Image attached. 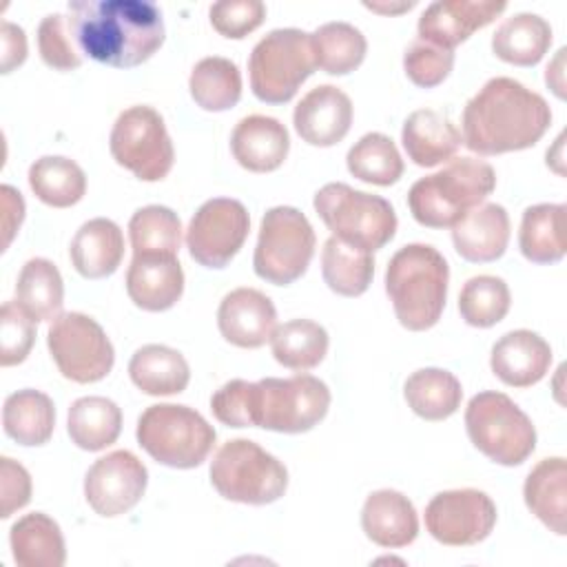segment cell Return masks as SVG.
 <instances>
[{"label": "cell", "instance_id": "cell-44", "mask_svg": "<svg viewBox=\"0 0 567 567\" xmlns=\"http://www.w3.org/2000/svg\"><path fill=\"white\" fill-rule=\"evenodd\" d=\"M35 341V321L18 301H4L0 310V363L4 368L22 363Z\"/></svg>", "mask_w": 567, "mask_h": 567}, {"label": "cell", "instance_id": "cell-14", "mask_svg": "<svg viewBox=\"0 0 567 567\" xmlns=\"http://www.w3.org/2000/svg\"><path fill=\"white\" fill-rule=\"evenodd\" d=\"M250 230L241 202L215 197L204 202L186 228V248L204 268H224L239 252Z\"/></svg>", "mask_w": 567, "mask_h": 567}, {"label": "cell", "instance_id": "cell-25", "mask_svg": "<svg viewBox=\"0 0 567 567\" xmlns=\"http://www.w3.org/2000/svg\"><path fill=\"white\" fill-rule=\"evenodd\" d=\"M401 142L416 166L430 168L452 159L463 140L447 115L432 109H419L405 117Z\"/></svg>", "mask_w": 567, "mask_h": 567}, {"label": "cell", "instance_id": "cell-52", "mask_svg": "<svg viewBox=\"0 0 567 567\" xmlns=\"http://www.w3.org/2000/svg\"><path fill=\"white\" fill-rule=\"evenodd\" d=\"M565 49H560L558 51V55H556V60L547 66V71H545V82L551 86V91L563 100L565 97V82H563V58H565Z\"/></svg>", "mask_w": 567, "mask_h": 567}, {"label": "cell", "instance_id": "cell-37", "mask_svg": "<svg viewBox=\"0 0 567 567\" xmlns=\"http://www.w3.org/2000/svg\"><path fill=\"white\" fill-rule=\"evenodd\" d=\"M29 186L42 204L69 208L84 197L86 177L73 159L62 155H44L29 166Z\"/></svg>", "mask_w": 567, "mask_h": 567}, {"label": "cell", "instance_id": "cell-34", "mask_svg": "<svg viewBox=\"0 0 567 567\" xmlns=\"http://www.w3.org/2000/svg\"><path fill=\"white\" fill-rule=\"evenodd\" d=\"M410 410L425 421H443L461 408V381L443 368H421L403 385Z\"/></svg>", "mask_w": 567, "mask_h": 567}, {"label": "cell", "instance_id": "cell-42", "mask_svg": "<svg viewBox=\"0 0 567 567\" xmlns=\"http://www.w3.org/2000/svg\"><path fill=\"white\" fill-rule=\"evenodd\" d=\"M133 255H173L182 244V221L168 206L151 204L137 208L128 221Z\"/></svg>", "mask_w": 567, "mask_h": 567}, {"label": "cell", "instance_id": "cell-32", "mask_svg": "<svg viewBox=\"0 0 567 567\" xmlns=\"http://www.w3.org/2000/svg\"><path fill=\"white\" fill-rule=\"evenodd\" d=\"M551 44V27L536 13H516L507 18L492 35V51L507 64L534 66Z\"/></svg>", "mask_w": 567, "mask_h": 567}, {"label": "cell", "instance_id": "cell-51", "mask_svg": "<svg viewBox=\"0 0 567 567\" xmlns=\"http://www.w3.org/2000/svg\"><path fill=\"white\" fill-rule=\"evenodd\" d=\"M0 195H2V210H4L2 213V228H4V248H7L11 244L16 230L20 228L22 219H24V199L9 184L0 186Z\"/></svg>", "mask_w": 567, "mask_h": 567}, {"label": "cell", "instance_id": "cell-4", "mask_svg": "<svg viewBox=\"0 0 567 567\" xmlns=\"http://www.w3.org/2000/svg\"><path fill=\"white\" fill-rule=\"evenodd\" d=\"M496 186L494 168L476 157L450 159L439 173L416 179L408 193L412 217L427 228H452L481 206Z\"/></svg>", "mask_w": 567, "mask_h": 567}, {"label": "cell", "instance_id": "cell-29", "mask_svg": "<svg viewBox=\"0 0 567 567\" xmlns=\"http://www.w3.org/2000/svg\"><path fill=\"white\" fill-rule=\"evenodd\" d=\"M9 543L20 567H62L66 560L60 525L42 512L18 518L11 525Z\"/></svg>", "mask_w": 567, "mask_h": 567}, {"label": "cell", "instance_id": "cell-30", "mask_svg": "<svg viewBox=\"0 0 567 567\" xmlns=\"http://www.w3.org/2000/svg\"><path fill=\"white\" fill-rule=\"evenodd\" d=\"M565 204H536L525 208L518 248L532 264H556L565 257Z\"/></svg>", "mask_w": 567, "mask_h": 567}, {"label": "cell", "instance_id": "cell-46", "mask_svg": "<svg viewBox=\"0 0 567 567\" xmlns=\"http://www.w3.org/2000/svg\"><path fill=\"white\" fill-rule=\"evenodd\" d=\"M38 49L47 66L58 71H71L82 64L78 47L69 33L66 18L62 13H49L38 27Z\"/></svg>", "mask_w": 567, "mask_h": 567}, {"label": "cell", "instance_id": "cell-49", "mask_svg": "<svg viewBox=\"0 0 567 567\" xmlns=\"http://www.w3.org/2000/svg\"><path fill=\"white\" fill-rule=\"evenodd\" d=\"M0 516L9 518L13 512L31 501V476L29 472L9 456L0 458Z\"/></svg>", "mask_w": 567, "mask_h": 567}, {"label": "cell", "instance_id": "cell-53", "mask_svg": "<svg viewBox=\"0 0 567 567\" xmlns=\"http://www.w3.org/2000/svg\"><path fill=\"white\" fill-rule=\"evenodd\" d=\"M416 2H399V4H381V2H365L368 9L372 11H379V13H399V11H408L412 9Z\"/></svg>", "mask_w": 567, "mask_h": 567}, {"label": "cell", "instance_id": "cell-24", "mask_svg": "<svg viewBox=\"0 0 567 567\" xmlns=\"http://www.w3.org/2000/svg\"><path fill=\"white\" fill-rule=\"evenodd\" d=\"M361 527L379 547H405L419 534V516L410 498L396 489L372 492L361 509Z\"/></svg>", "mask_w": 567, "mask_h": 567}, {"label": "cell", "instance_id": "cell-28", "mask_svg": "<svg viewBox=\"0 0 567 567\" xmlns=\"http://www.w3.org/2000/svg\"><path fill=\"white\" fill-rule=\"evenodd\" d=\"M128 377L144 394L168 396L186 390L190 368L182 352L162 343H148L131 357Z\"/></svg>", "mask_w": 567, "mask_h": 567}, {"label": "cell", "instance_id": "cell-13", "mask_svg": "<svg viewBox=\"0 0 567 567\" xmlns=\"http://www.w3.org/2000/svg\"><path fill=\"white\" fill-rule=\"evenodd\" d=\"M49 352L64 379L75 383L102 381L115 361L102 326L82 312H64L49 326Z\"/></svg>", "mask_w": 567, "mask_h": 567}, {"label": "cell", "instance_id": "cell-41", "mask_svg": "<svg viewBox=\"0 0 567 567\" xmlns=\"http://www.w3.org/2000/svg\"><path fill=\"white\" fill-rule=\"evenodd\" d=\"M348 171L368 184L390 186L403 175V159L392 142L383 133H365L354 142L346 155Z\"/></svg>", "mask_w": 567, "mask_h": 567}, {"label": "cell", "instance_id": "cell-18", "mask_svg": "<svg viewBox=\"0 0 567 567\" xmlns=\"http://www.w3.org/2000/svg\"><path fill=\"white\" fill-rule=\"evenodd\" d=\"M292 124L299 137L310 146H334L350 131L352 102L332 84L315 86L295 106Z\"/></svg>", "mask_w": 567, "mask_h": 567}, {"label": "cell", "instance_id": "cell-39", "mask_svg": "<svg viewBox=\"0 0 567 567\" xmlns=\"http://www.w3.org/2000/svg\"><path fill=\"white\" fill-rule=\"evenodd\" d=\"M188 89L195 104L204 111H228L241 97V73L233 60L210 55L193 66Z\"/></svg>", "mask_w": 567, "mask_h": 567}, {"label": "cell", "instance_id": "cell-12", "mask_svg": "<svg viewBox=\"0 0 567 567\" xmlns=\"http://www.w3.org/2000/svg\"><path fill=\"white\" fill-rule=\"evenodd\" d=\"M113 159L142 182H159L175 162V148L164 117L146 104L122 111L111 131Z\"/></svg>", "mask_w": 567, "mask_h": 567}, {"label": "cell", "instance_id": "cell-9", "mask_svg": "<svg viewBox=\"0 0 567 567\" xmlns=\"http://www.w3.org/2000/svg\"><path fill=\"white\" fill-rule=\"evenodd\" d=\"M315 210L332 237L370 252L383 248L396 233V213L388 199L343 182L321 186L315 195Z\"/></svg>", "mask_w": 567, "mask_h": 567}, {"label": "cell", "instance_id": "cell-19", "mask_svg": "<svg viewBox=\"0 0 567 567\" xmlns=\"http://www.w3.org/2000/svg\"><path fill=\"white\" fill-rule=\"evenodd\" d=\"M221 337L237 348H259L270 341L277 328V310L261 290L235 288L217 310Z\"/></svg>", "mask_w": 567, "mask_h": 567}, {"label": "cell", "instance_id": "cell-27", "mask_svg": "<svg viewBox=\"0 0 567 567\" xmlns=\"http://www.w3.org/2000/svg\"><path fill=\"white\" fill-rule=\"evenodd\" d=\"M527 509L554 534L565 536L567 520V463L563 456L543 458L523 485Z\"/></svg>", "mask_w": 567, "mask_h": 567}, {"label": "cell", "instance_id": "cell-5", "mask_svg": "<svg viewBox=\"0 0 567 567\" xmlns=\"http://www.w3.org/2000/svg\"><path fill=\"white\" fill-rule=\"evenodd\" d=\"M328 408L330 390L312 374L250 381V427L301 434L312 430L328 414Z\"/></svg>", "mask_w": 567, "mask_h": 567}, {"label": "cell", "instance_id": "cell-26", "mask_svg": "<svg viewBox=\"0 0 567 567\" xmlns=\"http://www.w3.org/2000/svg\"><path fill=\"white\" fill-rule=\"evenodd\" d=\"M69 255L73 268L84 279L111 277L124 257V235L120 226L106 217L89 219L73 235Z\"/></svg>", "mask_w": 567, "mask_h": 567}, {"label": "cell", "instance_id": "cell-31", "mask_svg": "<svg viewBox=\"0 0 567 567\" xmlns=\"http://www.w3.org/2000/svg\"><path fill=\"white\" fill-rule=\"evenodd\" d=\"M2 425L4 434L18 445H44L55 427L53 401L33 388L18 390L4 401Z\"/></svg>", "mask_w": 567, "mask_h": 567}, {"label": "cell", "instance_id": "cell-47", "mask_svg": "<svg viewBox=\"0 0 567 567\" xmlns=\"http://www.w3.org/2000/svg\"><path fill=\"white\" fill-rule=\"evenodd\" d=\"M208 16L219 35L241 40L264 22L266 4L259 0H224L210 4Z\"/></svg>", "mask_w": 567, "mask_h": 567}, {"label": "cell", "instance_id": "cell-43", "mask_svg": "<svg viewBox=\"0 0 567 567\" xmlns=\"http://www.w3.org/2000/svg\"><path fill=\"white\" fill-rule=\"evenodd\" d=\"M512 295L507 284L494 275H478L463 284L458 312L467 326L492 328L509 312Z\"/></svg>", "mask_w": 567, "mask_h": 567}, {"label": "cell", "instance_id": "cell-33", "mask_svg": "<svg viewBox=\"0 0 567 567\" xmlns=\"http://www.w3.org/2000/svg\"><path fill=\"white\" fill-rule=\"evenodd\" d=\"M66 430L80 450L100 452L117 441L122 432V410L106 396H82L69 408Z\"/></svg>", "mask_w": 567, "mask_h": 567}, {"label": "cell", "instance_id": "cell-17", "mask_svg": "<svg viewBox=\"0 0 567 567\" xmlns=\"http://www.w3.org/2000/svg\"><path fill=\"white\" fill-rule=\"evenodd\" d=\"M507 9L496 0H439L425 7L419 18V40L441 49H454L476 29L494 22Z\"/></svg>", "mask_w": 567, "mask_h": 567}, {"label": "cell", "instance_id": "cell-11", "mask_svg": "<svg viewBox=\"0 0 567 567\" xmlns=\"http://www.w3.org/2000/svg\"><path fill=\"white\" fill-rule=\"evenodd\" d=\"M317 237L308 217L292 206L266 210L252 255V268L259 279L288 286L310 266Z\"/></svg>", "mask_w": 567, "mask_h": 567}, {"label": "cell", "instance_id": "cell-48", "mask_svg": "<svg viewBox=\"0 0 567 567\" xmlns=\"http://www.w3.org/2000/svg\"><path fill=\"white\" fill-rule=\"evenodd\" d=\"M248 408H250V381H244V379H233L224 383L210 396V410L215 419L228 427H250Z\"/></svg>", "mask_w": 567, "mask_h": 567}, {"label": "cell", "instance_id": "cell-10", "mask_svg": "<svg viewBox=\"0 0 567 567\" xmlns=\"http://www.w3.org/2000/svg\"><path fill=\"white\" fill-rule=\"evenodd\" d=\"M315 69L310 33L301 29L270 31L255 44L248 58L250 89L266 104L290 102Z\"/></svg>", "mask_w": 567, "mask_h": 567}, {"label": "cell", "instance_id": "cell-35", "mask_svg": "<svg viewBox=\"0 0 567 567\" xmlns=\"http://www.w3.org/2000/svg\"><path fill=\"white\" fill-rule=\"evenodd\" d=\"M321 275L328 288L341 297H359L374 277V257L370 250L330 237L321 250Z\"/></svg>", "mask_w": 567, "mask_h": 567}, {"label": "cell", "instance_id": "cell-38", "mask_svg": "<svg viewBox=\"0 0 567 567\" xmlns=\"http://www.w3.org/2000/svg\"><path fill=\"white\" fill-rule=\"evenodd\" d=\"M328 332L312 319H290L270 337L272 357L284 368L306 372L319 365L328 352Z\"/></svg>", "mask_w": 567, "mask_h": 567}, {"label": "cell", "instance_id": "cell-50", "mask_svg": "<svg viewBox=\"0 0 567 567\" xmlns=\"http://www.w3.org/2000/svg\"><path fill=\"white\" fill-rule=\"evenodd\" d=\"M27 60V35L22 27L4 20L2 22V73H11Z\"/></svg>", "mask_w": 567, "mask_h": 567}, {"label": "cell", "instance_id": "cell-16", "mask_svg": "<svg viewBox=\"0 0 567 567\" xmlns=\"http://www.w3.org/2000/svg\"><path fill=\"white\" fill-rule=\"evenodd\" d=\"M148 472L128 450H115L97 458L84 476V496L91 509L113 518L133 509L146 492Z\"/></svg>", "mask_w": 567, "mask_h": 567}, {"label": "cell", "instance_id": "cell-20", "mask_svg": "<svg viewBox=\"0 0 567 567\" xmlns=\"http://www.w3.org/2000/svg\"><path fill=\"white\" fill-rule=\"evenodd\" d=\"M131 301L148 312L173 308L184 292V270L173 255H133L126 270Z\"/></svg>", "mask_w": 567, "mask_h": 567}, {"label": "cell", "instance_id": "cell-7", "mask_svg": "<svg viewBox=\"0 0 567 567\" xmlns=\"http://www.w3.org/2000/svg\"><path fill=\"white\" fill-rule=\"evenodd\" d=\"M210 483L226 501L268 505L288 487L286 465L248 439L226 441L210 461Z\"/></svg>", "mask_w": 567, "mask_h": 567}, {"label": "cell", "instance_id": "cell-22", "mask_svg": "<svg viewBox=\"0 0 567 567\" xmlns=\"http://www.w3.org/2000/svg\"><path fill=\"white\" fill-rule=\"evenodd\" d=\"M230 151L239 166L252 173H270L284 164L290 151L286 126L270 115H248L230 135Z\"/></svg>", "mask_w": 567, "mask_h": 567}, {"label": "cell", "instance_id": "cell-2", "mask_svg": "<svg viewBox=\"0 0 567 567\" xmlns=\"http://www.w3.org/2000/svg\"><path fill=\"white\" fill-rule=\"evenodd\" d=\"M551 124L543 95L514 78L487 80L467 100L461 117V140L478 155H501L534 146Z\"/></svg>", "mask_w": 567, "mask_h": 567}, {"label": "cell", "instance_id": "cell-6", "mask_svg": "<svg viewBox=\"0 0 567 567\" xmlns=\"http://www.w3.org/2000/svg\"><path fill=\"white\" fill-rule=\"evenodd\" d=\"M135 436L151 458L175 470L202 465L215 445L213 425L197 410L175 403L148 405Z\"/></svg>", "mask_w": 567, "mask_h": 567}, {"label": "cell", "instance_id": "cell-3", "mask_svg": "<svg viewBox=\"0 0 567 567\" xmlns=\"http://www.w3.org/2000/svg\"><path fill=\"white\" fill-rule=\"evenodd\" d=\"M450 266L430 244L399 248L385 268V292L399 323L412 332L436 326L447 299Z\"/></svg>", "mask_w": 567, "mask_h": 567}, {"label": "cell", "instance_id": "cell-8", "mask_svg": "<svg viewBox=\"0 0 567 567\" xmlns=\"http://www.w3.org/2000/svg\"><path fill=\"white\" fill-rule=\"evenodd\" d=\"M465 430L478 452L498 465H520L536 447L532 419L503 392H478L465 408Z\"/></svg>", "mask_w": 567, "mask_h": 567}, {"label": "cell", "instance_id": "cell-40", "mask_svg": "<svg viewBox=\"0 0 567 567\" xmlns=\"http://www.w3.org/2000/svg\"><path fill=\"white\" fill-rule=\"evenodd\" d=\"M315 62L330 75H346L354 71L368 51L365 35L348 22H326L310 33Z\"/></svg>", "mask_w": 567, "mask_h": 567}, {"label": "cell", "instance_id": "cell-45", "mask_svg": "<svg viewBox=\"0 0 567 567\" xmlns=\"http://www.w3.org/2000/svg\"><path fill=\"white\" fill-rule=\"evenodd\" d=\"M454 66V51L441 49L425 40H414L403 55L405 75L421 89L439 86Z\"/></svg>", "mask_w": 567, "mask_h": 567}, {"label": "cell", "instance_id": "cell-23", "mask_svg": "<svg viewBox=\"0 0 567 567\" xmlns=\"http://www.w3.org/2000/svg\"><path fill=\"white\" fill-rule=\"evenodd\" d=\"M456 252L472 264L503 257L509 244V215L501 204H481L452 226Z\"/></svg>", "mask_w": 567, "mask_h": 567}, {"label": "cell", "instance_id": "cell-15", "mask_svg": "<svg viewBox=\"0 0 567 567\" xmlns=\"http://www.w3.org/2000/svg\"><path fill=\"white\" fill-rule=\"evenodd\" d=\"M494 525V501L474 487L439 492L425 507V529L441 545H476L492 534Z\"/></svg>", "mask_w": 567, "mask_h": 567}, {"label": "cell", "instance_id": "cell-1", "mask_svg": "<svg viewBox=\"0 0 567 567\" xmlns=\"http://www.w3.org/2000/svg\"><path fill=\"white\" fill-rule=\"evenodd\" d=\"M66 27L75 47L91 60L133 69L164 42V20L148 0H71Z\"/></svg>", "mask_w": 567, "mask_h": 567}, {"label": "cell", "instance_id": "cell-21", "mask_svg": "<svg viewBox=\"0 0 567 567\" xmlns=\"http://www.w3.org/2000/svg\"><path fill=\"white\" fill-rule=\"evenodd\" d=\"M489 365L505 385L529 388L549 372L551 348L532 330H512L492 346Z\"/></svg>", "mask_w": 567, "mask_h": 567}, {"label": "cell", "instance_id": "cell-36", "mask_svg": "<svg viewBox=\"0 0 567 567\" xmlns=\"http://www.w3.org/2000/svg\"><path fill=\"white\" fill-rule=\"evenodd\" d=\"M16 297L33 321L58 319L64 303V284L55 264L44 257L29 259L18 275Z\"/></svg>", "mask_w": 567, "mask_h": 567}]
</instances>
